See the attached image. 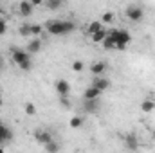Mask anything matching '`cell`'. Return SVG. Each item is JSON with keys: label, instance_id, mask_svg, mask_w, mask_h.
Here are the masks:
<instances>
[{"label": "cell", "instance_id": "obj_1", "mask_svg": "<svg viewBox=\"0 0 155 153\" xmlns=\"http://www.w3.org/2000/svg\"><path fill=\"white\" fill-rule=\"evenodd\" d=\"M45 29L54 36H61V34L72 33L76 29V24L72 20H49L45 24Z\"/></svg>", "mask_w": 155, "mask_h": 153}, {"label": "cell", "instance_id": "obj_2", "mask_svg": "<svg viewBox=\"0 0 155 153\" xmlns=\"http://www.w3.org/2000/svg\"><path fill=\"white\" fill-rule=\"evenodd\" d=\"M110 36L114 38V41H116V50H124L126 45L132 41L130 33L124 31V29H114V31H110Z\"/></svg>", "mask_w": 155, "mask_h": 153}, {"label": "cell", "instance_id": "obj_3", "mask_svg": "<svg viewBox=\"0 0 155 153\" xmlns=\"http://www.w3.org/2000/svg\"><path fill=\"white\" fill-rule=\"evenodd\" d=\"M124 13H126L128 20H132V22H139V20H143V16H144L143 7H141V5H135V4H130Z\"/></svg>", "mask_w": 155, "mask_h": 153}, {"label": "cell", "instance_id": "obj_4", "mask_svg": "<svg viewBox=\"0 0 155 153\" xmlns=\"http://www.w3.org/2000/svg\"><path fill=\"white\" fill-rule=\"evenodd\" d=\"M11 56H13V61H15L16 65H20V63H24V61H29V60H31V54H29L27 50L18 49V47H13V49H11Z\"/></svg>", "mask_w": 155, "mask_h": 153}, {"label": "cell", "instance_id": "obj_5", "mask_svg": "<svg viewBox=\"0 0 155 153\" xmlns=\"http://www.w3.org/2000/svg\"><path fill=\"white\" fill-rule=\"evenodd\" d=\"M124 146L130 151H137L139 150V137L135 135V132H130V133L124 135Z\"/></svg>", "mask_w": 155, "mask_h": 153}, {"label": "cell", "instance_id": "obj_6", "mask_svg": "<svg viewBox=\"0 0 155 153\" xmlns=\"http://www.w3.org/2000/svg\"><path fill=\"white\" fill-rule=\"evenodd\" d=\"M54 88L56 92L60 94V97H69V92H71V83L67 79H58L54 83Z\"/></svg>", "mask_w": 155, "mask_h": 153}, {"label": "cell", "instance_id": "obj_7", "mask_svg": "<svg viewBox=\"0 0 155 153\" xmlns=\"http://www.w3.org/2000/svg\"><path fill=\"white\" fill-rule=\"evenodd\" d=\"M101 108V103L99 99H94V101H83V112L88 115H96Z\"/></svg>", "mask_w": 155, "mask_h": 153}, {"label": "cell", "instance_id": "obj_8", "mask_svg": "<svg viewBox=\"0 0 155 153\" xmlns=\"http://www.w3.org/2000/svg\"><path fill=\"white\" fill-rule=\"evenodd\" d=\"M92 86L97 88L99 92H105L107 88H110V79H108V77H101V76L94 77V79H92Z\"/></svg>", "mask_w": 155, "mask_h": 153}, {"label": "cell", "instance_id": "obj_9", "mask_svg": "<svg viewBox=\"0 0 155 153\" xmlns=\"http://www.w3.org/2000/svg\"><path fill=\"white\" fill-rule=\"evenodd\" d=\"M35 139L38 141L40 144L45 146V144H49V142L52 141V135H51L49 130H36V132H35Z\"/></svg>", "mask_w": 155, "mask_h": 153}, {"label": "cell", "instance_id": "obj_10", "mask_svg": "<svg viewBox=\"0 0 155 153\" xmlns=\"http://www.w3.org/2000/svg\"><path fill=\"white\" fill-rule=\"evenodd\" d=\"M101 94H103V92H99L97 88H94V86L90 85V86L85 88V92H83V99H85V101H94V99H99Z\"/></svg>", "mask_w": 155, "mask_h": 153}, {"label": "cell", "instance_id": "obj_11", "mask_svg": "<svg viewBox=\"0 0 155 153\" xmlns=\"http://www.w3.org/2000/svg\"><path fill=\"white\" fill-rule=\"evenodd\" d=\"M11 141H13V132H11L7 126L0 124V146L4 148V144H7V142H11Z\"/></svg>", "mask_w": 155, "mask_h": 153}, {"label": "cell", "instance_id": "obj_12", "mask_svg": "<svg viewBox=\"0 0 155 153\" xmlns=\"http://www.w3.org/2000/svg\"><path fill=\"white\" fill-rule=\"evenodd\" d=\"M33 4L29 2V0H22L20 2V5H18V13H20V16H29V15H33Z\"/></svg>", "mask_w": 155, "mask_h": 153}, {"label": "cell", "instance_id": "obj_13", "mask_svg": "<svg viewBox=\"0 0 155 153\" xmlns=\"http://www.w3.org/2000/svg\"><path fill=\"white\" fill-rule=\"evenodd\" d=\"M105 70H107V63H103V61H97V63H92L90 65V72L96 77H99Z\"/></svg>", "mask_w": 155, "mask_h": 153}, {"label": "cell", "instance_id": "obj_14", "mask_svg": "<svg viewBox=\"0 0 155 153\" xmlns=\"http://www.w3.org/2000/svg\"><path fill=\"white\" fill-rule=\"evenodd\" d=\"M40 49H41V40H38V38H35V40H31L29 43H27V52L33 56V54H36V52H40Z\"/></svg>", "mask_w": 155, "mask_h": 153}, {"label": "cell", "instance_id": "obj_15", "mask_svg": "<svg viewBox=\"0 0 155 153\" xmlns=\"http://www.w3.org/2000/svg\"><path fill=\"white\" fill-rule=\"evenodd\" d=\"M107 36H108V31H107V29L103 27L101 31H97V33H96V34H92L90 38H92V43H103Z\"/></svg>", "mask_w": 155, "mask_h": 153}, {"label": "cell", "instance_id": "obj_16", "mask_svg": "<svg viewBox=\"0 0 155 153\" xmlns=\"http://www.w3.org/2000/svg\"><path fill=\"white\" fill-rule=\"evenodd\" d=\"M141 110L144 112V114H152L155 110V101H152V99H144L143 103H141Z\"/></svg>", "mask_w": 155, "mask_h": 153}, {"label": "cell", "instance_id": "obj_17", "mask_svg": "<svg viewBox=\"0 0 155 153\" xmlns=\"http://www.w3.org/2000/svg\"><path fill=\"white\" fill-rule=\"evenodd\" d=\"M101 29H103V24H101V22H97V20H94V22H90V24H88V29H87V31H88V34L92 36V34H96V33H97V31H101Z\"/></svg>", "mask_w": 155, "mask_h": 153}, {"label": "cell", "instance_id": "obj_18", "mask_svg": "<svg viewBox=\"0 0 155 153\" xmlns=\"http://www.w3.org/2000/svg\"><path fill=\"white\" fill-rule=\"evenodd\" d=\"M69 126H71L72 130H79V128L83 126V117H79V115H74V117L69 121Z\"/></svg>", "mask_w": 155, "mask_h": 153}, {"label": "cell", "instance_id": "obj_19", "mask_svg": "<svg viewBox=\"0 0 155 153\" xmlns=\"http://www.w3.org/2000/svg\"><path fill=\"white\" fill-rule=\"evenodd\" d=\"M61 5H63L61 0H49V2H45V7H47L49 11H58Z\"/></svg>", "mask_w": 155, "mask_h": 153}, {"label": "cell", "instance_id": "obj_20", "mask_svg": "<svg viewBox=\"0 0 155 153\" xmlns=\"http://www.w3.org/2000/svg\"><path fill=\"white\" fill-rule=\"evenodd\" d=\"M101 45H103V49H105V50H110V49H116V41H114V38L110 36V31H108V36L105 38V41H103Z\"/></svg>", "mask_w": 155, "mask_h": 153}, {"label": "cell", "instance_id": "obj_21", "mask_svg": "<svg viewBox=\"0 0 155 153\" xmlns=\"http://www.w3.org/2000/svg\"><path fill=\"white\" fill-rule=\"evenodd\" d=\"M43 148H45V151H47V153H58V151H60V144H58L54 139H52L49 144H45Z\"/></svg>", "mask_w": 155, "mask_h": 153}, {"label": "cell", "instance_id": "obj_22", "mask_svg": "<svg viewBox=\"0 0 155 153\" xmlns=\"http://www.w3.org/2000/svg\"><path fill=\"white\" fill-rule=\"evenodd\" d=\"M112 20H114V13H112V11L103 13V16H101V24H112Z\"/></svg>", "mask_w": 155, "mask_h": 153}, {"label": "cell", "instance_id": "obj_23", "mask_svg": "<svg viewBox=\"0 0 155 153\" xmlns=\"http://www.w3.org/2000/svg\"><path fill=\"white\" fill-rule=\"evenodd\" d=\"M18 33H20V36H31V25H29V24H24V25H20Z\"/></svg>", "mask_w": 155, "mask_h": 153}, {"label": "cell", "instance_id": "obj_24", "mask_svg": "<svg viewBox=\"0 0 155 153\" xmlns=\"http://www.w3.org/2000/svg\"><path fill=\"white\" fill-rule=\"evenodd\" d=\"M43 31V27L40 24H31V36H40Z\"/></svg>", "mask_w": 155, "mask_h": 153}, {"label": "cell", "instance_id": "obj_25", "mask_svg": "<svg viewBox=\"0 0 155 153\" xmlns=\"http://www.w3.org/2000/svg\"><path fill=\"white\" fill-rule=\"evenodd\" d=\"M18 69H20V70H24V72H29V70L33 69V60H29V61H24V63H20V65H18Z\"/></svg>", "mask_w": 155, "mask_h": 153}, {"label": "cell", "instance_id": "obj_26", "mask_svg": "<svg viewBox=\"0 0 155 153\" xmlns=\"http://www.w3.org/2000/svg\"><path fill=\"white\" fill-rule=\"evenodd\" d=\"M25 114L27 115H35L36 114V106H35L33 103H27V105H25Z\"/></svg>", "mask_w": 155, "mask_h": 153}, {"label": "cell", "instance_id": "obj_27", "mask_svg": "<svg viewBox=\"0 0 155 153\" xmlns=\"http://www.w3.org/2000/svg\"><path fill=\"white\" fill-rule=\"evenodd\" d=\"M5 31H7V22H5V18H0V36H4Z\"/></svg>", "mask_w": 155, "mask_h": 153}, {"label": "cell", "instance_id": "obj_28", "mask_svg": "<svg viewBox=\"0 0 155 153\" xmlns=\"http://www.w3.org/2000/svg\"><path fill=\"white\" fill-rule=\"evenodd\" d=\"M72 70H74V72H81V70H83V61H74V63H72Z\"/></svg>", "mask_w": 155, "mask_h": 153}, {"label": "cell", "instance_id": "obj_29", "mask_svg": "<svg viewBox=\"0 0 155 153\" xmlns=\"http://www.w3.org/2000/svg\"><path fill=\"white\" fill-rule=\"evenodd\" d=\"M60 105L65 106V108H71V101H69V97H60Z\"/></svg>", "mask_w": 155, "mask_h": 153}, {"label": "cell", "instance_id": "obj_30", "mask_svg": "<svg viewBox=\"0 0 155 153\" xmlns=\"http://www.w3.org/2000/svg\"><path fill=\"white\" fill-rule=\"evenodd\" d=\"M4 69H5V61H4V58L0 56V74L4 72Z\"/></svg>", "mask_w": 155, "mask_h": 153}, {"label": "cell", "instance_id": "obj_31", "mask_svg": "<svg viewBox=\"0 0 155 153\" xmlns=\"http://www.w3.org/2000/svg\"><path fill=\"white\" fill-rule=\"evenodd\" d=\"M152 139H153V141H155V130H153V133H152Z\"/></svg>", "mask_w": 155, "mask_h": 153}, {"label": "cell", "instance_id": "obj_32", "mask_svg": "<svg viewBox=\"0 0 155 153\" xmlns=\"http://www.w3.org/2000/svg\"><path fill=\"white\" fill-rule=\"evenodd\" d=\"M0 153H5V151H4V148H2V146H0Z\"/></svg>", "mask_w": 155, "mask_h": 153}, {"label": "cell", "instance_id": "obj_33", "mask_svg": "<svg viewBox=\"0 0 155 153\" xmlns=\"http://www.w3.org/2000/svg\"><path fill=\"white\" fill-rule=\"evenodd\" d=\"M0 105H2V97H0Z\"/></svg>", "mask_w": 155, "mask_h": 153}]
</instances>
